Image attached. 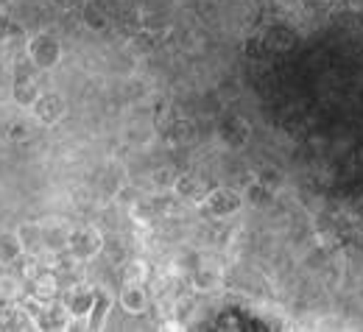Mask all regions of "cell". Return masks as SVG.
I'll return each instance as SVG.
<instances>
[{
  "instance_id": "19",
  "label": "cell",
  "mask_w": 363,
  "mask_h": 332,
  "mask_svg": "<svg viewBox=\"0 0 363 332\" xmlns=\"http://www.w3.org/2000/svg\"><path fill=\"white\" fill-rule=\"evenodd\" d=\"M84 20H87V25L92 28H104L106 25V14H101V11H95V8H87V14H84Z\"/></svg>"
},
{
  "instance_id": "6",
  "label": "cell",
  "mask_w": 363,
  "mask_h": 332,
  "mask_svg": "<svg viewBox=\"0 0 363 332\" xmlns=\"http://www.w3.org/2000/svg\"><path fill=\"white\" fill-rule=\"evenodd\" d=\"M34 118L40 120V123H45V126H56L62 118H65V112H67V106H65V98L56 93H43L40 95V101L34 103Z\"/></svg>"
},
{
  "instance_id": "17",
  "label": "cell",
  "mask_w": 363,
  "mask_h": 332,
  "mask_svg": "<svg viewBox=\"0 0 363 332\" xmlns=\"http://www.w3.org/2000/svg\"><path fill=\"white\" fill-rule=\"evenodd\" d=\"M221 285V274L216 271V268H199L196 274H193V287L196 290H213V287H218Z\"/></svg>"
},
{
  "instance_id": "12",
  "label": "cell",
  "mask_w": 363,
  "mask_h": 332,
  "mask_svg": "<svg viewBox=\"0 0 363 332\" xmlns=\"http://www.w3.org/2000/svg\"><path fill=\"white\" fill-rule=\"evenodd\" d=\"M28 293H31L34 299H40V302H53V299L62 296V280H59L56 271L50 268L43 277H37L34 282H28Z\"/></svg>"
},
{
  "instance_id": "10",
  "label": "cell",
  "mask_w": 363,
  "mask_h": 332,
  "mask_svg": "<svg viewBox=\"0 0 363 332\" xmlns=\"http://www.w3.org/2000/svg\"><path fill=\"white\" fill-rule=\"evenodd\" d=\"M148 302H151V296H148V290H145L143 282L123 285V290H121V307H123L129 316L145 313V310H148Z\"/></svg>"
},
{
  "instance_id": "18",
  "label": "cell",
  "mask_w": 363,
  "mask_h": 332,
  "mask_svg": "<svg viewBox=\"0 0 363 332\" xmlns=\"http://www.w3.org/2000/svg\"><path fill=\"white\" fill-rule=\"evenodd\" d=\"M148 280V265L140 263V260H132L123 265V282H145Z\"/></svg>"
},
{
  "instance_id": "3",
  "label": "cell",
  "mask_w": 363,
  "mask_h": 332,
  "mask_svg": "<svg viewBox=\"0 0 363 332\" xmlns=\"http://www.w3.org/2000/svg\"><path fill=\"white\" fill-rule=\"evenodd\" d=\"M67 251H70L76 260L87 263V260L98 257V254L104 251V235H101L95 227H79V229H73V232H70Z\"/></svg>"
},
{
  "instance_id": "14",
  "label": "cell",
  "mask_w": 363,
  "mask_h": 332,
  "mask_svg": "<svg viewBox=\"0 0 363 332\" xmlns=\"http://www.w3.org/2000/svg\"><path fill=\"white\" fill-rule=\"evenodd\" d=\"M28 293V282L20 274H0V302H20Z\"/></svg>"
},
{
  "instance_id": "15",
  "label": "cell",
  "mask_w": 363,
  "mask_h": 332,
  "mask_svg": "<svg viewBox=\"0 0 363 332\" xmlns=\"http://www.w3.org/2000/svg\"><path fill=\"white\" fill-rule=\"evenodd\" d=\"M0 137L6 142H26L31 137V126L26 120H3L0 123Z\"/></svg>"
},
{
  "instance_id": "9",
  "label": "cell",
  "mask_w": 363,
  "mask_h": 332,
  "mask_svg": "<svg viewBox=\"0 0 363 332\" xmlns=\"http://www.w3.org/2000/svg\"><path fill=\"white\" fill-rule=\"evenodd\" d=\"M112 304H115L112 290H109L106 285H98V287H95L92 310H90V316H87V327H90V330H104V324H106V316H109Z\"/></svg>"
},
{
  "instance_id": "16",
  "label": "cell",
  "mask_w": 363,
  "mask_h": 332,
  "mask_svg": "<svg viewBox=\"0 0 363 332\" xmlns=\"http://www.w3.org/2000/svg\"><path fill=\"white\" fill-rule=\"evenodd\" d=\"M20 40H28L26 31H23V25H17L11 17L0 14V42H3V45H14V42H20Z\"/></svg>"
},
{
  "instance_id": "5",
  "label": "cell",
  "mask_w": 363,
  "mask_h": 332,
  "mask_svg": "<svg viewBox=\"0 0 363 332\" xmlns=\"http://www.w3.org/2000/svg\"><path fill=\"white\" fill-rule=\"evenodd\" d=\"M37 330H70V324L76 321L70 316V310L65 307L62 299H53V302H45L43 310L37 313Z\"/></svg>"
},
{
  "instance_id": "13",
  "label": "cell",
  "mask_w": 363,
  "mask_h": 332,
  "mask_svg": "<svg viewBox=\"0 0 363 332\" xmlns=\"http://www.w3.org/2000/svg\"><path fill=\"white\" fill-rule=\"evenodd\" d=\"M23 254H26V248H23V243H20L17 229H14V232H0V265H3V268L17 265Z\"/></svg>"
},
{
  "instance_id": "4",
  "label": "cell",
  "mask_w": 363,
  "mask_h": 332,
  "mask_svg": "<svg viewBox=\"0 0 363 332\" xmlns=\"http://www.w3.org/2000/svg\"><path fill=\"white\" fill-rule=\"evenodd\" d=\"M62 302H65V307L70 310V316L76 321L87 324V316L92 310V302H95V287L87 282H70L67 290H62Z\"/></svg>"
},
{
  "instance_id": "11",
  "label": "cell",
  "mask_w": 363,
  "mask_h": 332,
  "mask_svg": "<svg viewBox=\"0 0 363 332\" xmlns=\"http://www.w3.org/2000/svg\"><path fill=\"white\" fill-rule=\"evenodd\" d=\"M20 243L26 248V254H45V224L40 221H28L17 227Z\"/></svg>"
},
{
  "instance_id": "8",
  "label": "cell",
  "mask_w": 363,
  "mask_h": 332,
  "mask_svg": "<svg viewBox=\"0 0 363 332\" xmlns=\"http://www.w3.org/2000/svg\"><path fill=\"white\" fill-rule=\"evenodd\" d=\"M174 193L179 195L182 201H190V204H201L204 198H207V185H204V179L201 176H196V173H182L174 179Z\"/></svg>"
},
{
  "instance_id": "7",
  "label": "cell",
  "mask_w": 363,
  "mask_h": 332,
  "mask_svg": "<svg viewBox=\"0 0 363 332\" xmlns=\"http://www.w3.org/2000/svg\"><path fill=\"white\" fill-rule=\"evenodd\" d=\"M43 95V87L40 81L31 76V73H23V76H14V84H11V98L17 106L23 109H34V103L40 101Z\"/></svg>"
},
{
  "instance_id": "2",
  "label": "cell",
  "mask_w": 363,
  "mask_h": 332,
  "mask_svg": "<svg viewBox=\"0 0 363 332\" xmlns=\"http://www.w3.org/2000/svg\"><path fill=\"white\" fill-rule=\"evenodd\" d=\"M199 207L210 218H229V215H235L243 207V195L232 188H216L207 193V198Z\"/></svg>"
},
{
  "instance_id": "1",
  "label": "cell",
  "mask_w": 363,
  "mask_h": 332,
  "mask_svg": "<svg viewBox=\"0 0 363 332\" xmlns=\"http://www.w3.org/2000/svg\"><path fill=\"white\" fill-rule=\"evenodd\" d=\"M23 47H26V56H28V62H31L34 70H50L62 59V42L56 37L45 34V31L28 37Z\"/></svg>"
}]
</instances>
